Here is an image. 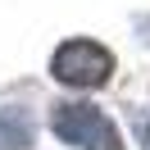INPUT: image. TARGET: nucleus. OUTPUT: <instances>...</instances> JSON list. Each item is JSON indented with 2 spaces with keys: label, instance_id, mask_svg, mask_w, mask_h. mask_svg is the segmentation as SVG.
Returning a JSON list of instances; mask_svg holds the SVG:
<instances>
[{
  "label": "nucleus",
  "instance_id": "2",
  "mask_svg": "<svg viewBox=\"0 0 150 150\" xmlns=\"http://www.w3.org/2000/svg\"><path fill=\"white\" fill-rule=\"evenodd\" d=\"M50 73L64 86H77V91H96V86L109 82L114 73V55L96 41H64L50 59Z\"/></svg>",
  "mask_w": 150,
  "mask_h": 150
},
{
  "label": "nucleus",
  "instance_id": "4",
  "mask_svg": "<svg viewBox=\"0 0 150 150\" xmlns=\"http://www.w3.org/2000/svg\"><path fill=\"white\" fill-rule=\"evenodd\" d=\"M146 146H150V123H146Z\"/></svg>",
  "mask_w": 150,
  "mask_h": 150
},
{
  "label": "nucleus",
  "instance_id": "1",
  "mask_svg": "<svg viewBox=\"0 0 150 150\" xmlns=\"http://www.w3.org/2000/svg\"><path fill=\"white\" fill-rule=\"evenodd\" d=\"M50 127H55L59 141L82 150H123V137L109 118H105L96 105H55L50 114Z\"/></svg>",
  "mask_w": 150,
  "mask_h": 150
},
{
  "label": "nucleus",
  "instance_id": "3",
  "mask_svg": "<svg viewBox=\"0 0 150 150\" xmlns=\"http://www.w3.org/2000/svg\"><path fill=\"white\" fill-rule=\"evenodd\" d=\"M0 150H32V118L23 109L0 114Z\"/></svg>",
  "mask_w": 150,
  "mask_h": 150
}]
</instances>
